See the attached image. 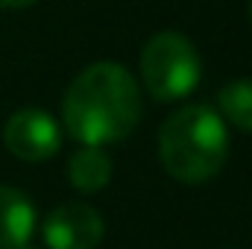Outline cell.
Listing matches in <instances>:
<instances>
[{
    "label": "cell",
    "instance_id": "7a4b0ae2",
    "mask_svg": "<svg viewBox=\"0 0 252 249\" xmlns=\"http://www.w3.org/2000/svg\"><path fill=\"white\" fill-rule=\"evenodd\" d=\"M158 156L164 170L185 185L208 182L229 156V126L217 109L190 103L176 109L158 132Z\"/></svg>",
    "mask_w": 252,
    "mask_h": 249
},
{
    "label": "cell",
    "instance_id": "5b68a950",
    "mask_svg": "<svg viewBox=\"0 0 252 249\" xmlns=\"http://www.w3.org/2000/svg\"><path fill=\"white\" fill-rule=\"evenodd\" d=\"M41 235L50 249H97L106 235V223L91 205L64 202L44 217Z\"/></svg>",
    "mask_w": 252,
    "mask_h": 249
},
{
    "label": "cell",
    "instance_id": "ba28073f",
    "mask_svg": "<svg viewBox=\"0 0 252 249\" xmlns=\"http://www.w3.org/2000/svg\"><path fill=\"white\" fill-rule=\"evenodd\" d=\"M217 106H220L217 115L223 121H229L235 129L252 135V76L226 82L217 94Z\"/></svg>",
    "mask_w": 252,
    "mask_h": 249
},
{
    "label": "cell",
    "instance_id": "30bf717a",
    "mask_svg": "<svg viewBox=\"0 0 252 249\" xmlns=\"http://www.w3.org/2000/svg\"><path fill=\"white\" fill-rule=\"evenodd\" d=\"M247 15H250V21H252V0L247 3Z\"/></svg>",
    "mask_w": 252,
    "mask_h": 249
},
{
    "label": "cell",
    "instance_id": "277c9868",
    "mask_svg": "<svg viewBox=\"0 0 252 249\" xmlns=\"http://www.w3.org/2000/svg\"><path fill=\"white\" fill-rule=\"evenodd\" d=\"M3 144L6 150L21 158V161H47L59 153L62 147V129L56 124L53 115H47L44 109H18L6 126H3Z\"/></svg>",
    "mask_w": 252,
    "mask_h": 249
},
{
    "label": "cell",
    "instance_id": "8fae6325",
    "mask_svg": "<svg viewBox=\"0 0 252 249\" xmlns=\"http://www.w3.org/2000/svg\"><path fill=\"white\" fill-rule=\"evenodd\" d=\"M21 249H35V247H21Z\"/></svg>",
    "mask_w": 252,
    "mask_h": 249
},
{
    "label": "cell",
    "instance_id": "6da1fadb",
    "mask_svg": "<svg viewBox=\"0 0 252 249\" xmlns=\"http://www.w3.org/2000/svg\"><path fill=\"white\" fill-rule=\"evenodd\" d=\"M141 121V88L118 62L85 67L62 100V124L82 147L118 144Z\"/></svg>",
    "mask_w": 252,
    "mask_h": 249
},
{
    "label": "cell",
    "instance_id": "9c48e42d",
    "mask_svg": "<svg viewBox=\"0 0 252 249\" xmlns=\"http://www.w3.org/2000/svg\"><path fill=\"white\" fill-rule=\"evenodd\" d=\"M35 0H0V9H27Z\"/></svg>",
    "mask_w": 252,
    "mask_h": 249
},
{
    "label": "cell",
    "instance_id": "8992f818",
    "mask_svg": "<svg viewBox=\"0 0 252 249\" xmlns=\"http://www.w3.org/2000/svg\"><path fill=\"white\" fill-rule=\"evenodd\" d=\"M35 223V205L27 199V193L0 185V249L30 247Z\"/></svg>",
    "mask_w": 252,
    "mask_h": 249
},
{
    "label": "cell",
    "instance_id": "52a82bcc",
    "mask_svg": "<svg viewBox=\"0 0 252 249\" xmlns=\"http://www.w3.org/2000/svg\"><path fill=\"white\" fill-rule=\"evenodd\" d=\"M67 176L70 185L82 193H97L109 185L112 179V158L100 147H82L70 156L67 161Z\"/></svg>",
    "mask_w": 252,
    "mask_h": 249
},
{
    "label": "cell",
    "instance_id": "3957f363",
    "mask_svg": "<svg viewBox=\"0 0 252 249\" xmlns=\"http://www.w3.org/2000/svg\"><path fill=\"white\" fill-rule=\"evenodd\" d=\"M202 76V62L188 35L164 30L141 50V82L158 103L188 97Z\"/></svg>",
    "mask_w": 252,
    "mask_h": 249
}]
</instances>
